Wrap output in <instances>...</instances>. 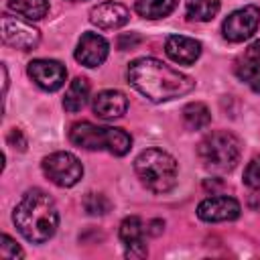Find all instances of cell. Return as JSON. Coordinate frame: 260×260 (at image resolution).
Returning a JSON list of instances; mask_svg holds the SVG:
<instances>
[{"label":"cell","instance_id":"1","mask_svg":"<svg viewBox=\"0 0 260 260\" xmlns=\"http://www.w3.org/2000/svg\"><path fill=\"white\" fill-rule=\"evenodd\" d=\"M128 81L150 102H167L185 95L195 87V81L189 75L152 57L132 61L128 65Z\"/></svg>","mask_w":260,"mask_h":260},{"label":"cell","instance_id":"2","mask_svg":"<svg viewBox=\"0 0 260 260\" xmlns=\"http://www.w3.org/2000/svg\"><path fill=\"white\" fill-rule=\"evenodd\" d=\"M12 221L24 240L32 244H43L57 232L59 211L49 193L41 189H30L16 203Z\"/></svg>","mask_w":260,"mask_h":260},{"label":"cell","instance_id":"3","mask_svg":"<svg viewBox=\"0 0 260 260\" xmlns=\"http://www.w3.org/2000/svg\"><path fill=\"white\" fill-rule=\"evenodd\" d=\"M134 171L152 193H169L177 185V160L160 148L142 150L134 160Z\"/></svg>","mask_w":260,"mask_h":260},{"label":"cell","instance_id":"4","mask_svg":"<svg viewBox=\"0 0 260 260\" xmlns=\"http://www.w3.org/2000/svg\"><path fill=\"white\" fill-rule=\"evenodd\" d=\"M71 144L85 150H108L116 156H122L130 150L132 138L122 128L95 126L91 122H75L69 128Z\"/></svg>","mask_w":260,"mask_h":260},{"label":"cell","instance_id":"5","mask_svg":"<svg viewBox=\"0 0 260 260\" xmlns=\"http://www.w3.org/2000/svg\"><path fill=\"white\" fill-rule=\"evenodd\" d=\"M197 156L207 171L228 173L240 160V140L232 132H211L199 142Z\"/></svg>","mask_w":260,"mask_h":260},{"label":"cell","instance_id":"6","mask_svg":"<svg viewBox=\"0 0 260 260\" xmlns=\"http://www.w3.org/2000/svg\"><path fill=\"white\" fill-rule=\"evenodd\" d=\"M43 173L45 177L55 183L57 187H73L81 175H83V167L79 162V158L71 152H53L49 156L43 158Z\"/></svg>","mask_w":260,"mask_h":260},{"label":"cell","instance_id":"7","mask_svg":"<svg viewBox=\"0 0 260 260\" xmlns=\"http://www.w3.org/2000/svg\"><path fill=\"white\" fill-rule=\"evenodd\" d=\"M260 24V10L254 4H248L244 8L234 10L221 24V32L223 39H228L230 43H242L246 39H250L256 28Z\"/></svg>","mask_w":260,"mask_h":260},{"label":"cell","instance_id":"8","mask_svg":"<svg viewBox=\"0 0 260 260\" xmlns=\"http://www.w3.org/2000/svg\"><path fill=\"white\" fill-rule=\"evenodd\" d=\"M2 41L14 49L30 51L39 45L41 32L32 24H28L16 16L2 14Z\"/></svg>","mask_w":260,"mask_h":260},{"label":"cell","instance_id":"9","mask_svg":"<svg viewBox=\"0 0 260 260\" xmlns=\"http://www.w3.org/2000/svg\"><path fill=\"white\" fill-rule=\"evenodd\" d=\"M30 79L45 91H57L67 77V69L55 59H35L28 63Z\"/></svg>","mask_w":260,"mask_h":260},{"label":"cell","instance_id":"10","mask_svg":"<svg viewBox=\"0 0 260 260\" xmlns=\"http://www.w3.org/2000/svg\"><path fill=\"white\" fill-rule=\"evenodd\" d=\"M197 215L203 221H232L240 215V203L228 195L207 197L199 203Z\"/></svg>","mask_w":260,"mask_h":260},{"label":"cell","instance_id":"11","mask_svg":"<svg viewBox=\"0 0 260 260\" xmlns=\"http://www.w3.org/2000/svg\"><path fill=\"white\" fill-rule=\"evenodd\" d=\"M108 51H110V45L102 35L83 32L75 49V59L85 67H98L106 61Z\"/></svg>","mask_w":260,"mask_h":260},{"label":"cell","instance_id":"12","mask_svg":"<svg viewBox=\"0 0 260 260\" xmlns=\"http://www.w3.org/2000/svg\"><path fill=\"white\" fill-rule=\"evenodd\" d=\"M89 20L102 30H114L130 20V10L120 2H102L91 8Z\"/></svg>","mask_w":260,"mask_h":260},{"label":"cell","instance_id":"13","mask_svg":"<svg viewBox=\"0 0 260 260\" xmlns=\"http://www.w3.org/2000/svg\"><path fill=\"white\" fill-rule=\"evenodd\" d=\"M165 51L167 55L179 63V65H191L199 59L201 55V45L199 41L191 39V37H183V35H171L165 43Z\"/></svg>","mask_w":260,"mask_h":260},{"label":"cell","instance_id":"14","mask_svg":"<svg viewBox=\"0 0 260 260\" xmlns=\"http://www.w3.org/2000/svg\"><path fill=\"white\" fill-rule=\"evenodd\" d=\"M128 110V100L118 89H104L93 98V112L104 120L122 118Z\"/></svg>","mask_w":260,"mask_h":260},{"label":"cell","instance_id":"15","mask_svg":"<svg viewBox=\"0 0 260 260\" xmlns=\"http://www.w3.org/2000/svg\"><path fill=\"white\" fill-rule=\"evenodd\" d=\"M87 98H89V83H87V79H83V77H75L71 83H69V87H67V91H65V98H63V108L67 110V112H79L85 104H87Z\"/></svg>","mask_w":260,"mask_h":260},{"label":"cell","instance_id":"16","mask_svg":"<svg viewBox=\"0 0 260 260\" xmlns=\"http://www.w3.org/2000/svg\"><path fill=\"white\" fill-rule=\"evenodd\" d=\"M183 122L187 128L191 130H201V128H207L209 122H211V112L205 104L201 102H191L183 108Z\"/></svg>","mask_w":260,"mask_h":260},{"label":"cell","instance_id":"17","mask_svg":"<svg viewBox=\"0 0 260 260\" xmlns=\"http://www.w3.org/2000/svg\"><path fill=\"white\" fill-rule=\"evenodd\" d=\"M177 6V0H138L136 2V12L142 18H165L169 16Z\"/></svg>","mask_w":260,"mask_h":260},{"label":"cell","instance_id":"18","mask_svg":"<svg viewBox=\"0 0 260 260\" xmlns=\"http://www.w3.org/2000/svg\"><path fill=\"white\" fill-rule=\"evenodd\" d=\"M185 10L191 20L207 22L219 12V0H187Z\"/></svg>","mask_w":260,"mask_h":260},{"label":"cell","instance_id":"19","mask_svg":"<svg viewBox=\"0 0 260 260\" xmlns=\"http://www.w3.org/2000/svg\"><path fill=\"white\" fill-rule=\"evenodd\" d=\"M8 6L28 20H39L49 12V0H10Z\"/></svg>","mask_w":260,"mask_h":260},{"label":"cell","instance_id":"20","mask_svg":"<svg viewBox=\"0 0 260 260\" xmlns=\"http://www.w3.org/2000/svg\"><path fill=\"white\" fill-rule=\"evenodd\" d=\"M144 223L140 217L136 215H130L126 217L122 223H120V240L124 242V246H132V244H138V242H144Z\"/></svg>","mask_w":260,"mask_h":260},{"label":"cell","instance_id":"21","mask_svg":"<svg viewBox=\"0 0 260 260\" xmlns=\"http://www.w3.org/2000/svg\"><path fill=\"white\" fill-rule=\"evenodd\" d=\"M236 75L248 83L254 91L260 93V61H252L248 57H244L242 61H238L236 65Z\"/></svg>","mask_w":260,"mask_h":260},{"label":"cell","instance_id":"22","mask_svg":"<svg viewBox=\"0 0 260 260\" xmlns=\"http://www.w3.org/2000/svg\"><path fill=\"white\" fill-rule=\"evenodd\" d=\"M83 209L89 213V215H106L110 209H112V203L106 195L102 193H87L83 197Z\"/></svg>","mask_w":260,"mask_h":260},{"label":"cell","instance_id":"23","mask_svg":"<svg viewBox=\"0 0 260 260\" xmlns=\"http://www.w3.org/2000/svg\"><path fill=\"white\" fill-rule=\"evenodd\" d=\"M244 183L252 189V191H258L260 193V156H254L246 171H244Z\"/></svg>","mask_w":260,"mask_h":260},{"label":"cell","instance_id":"24","mask_svg":"<svg viewBox=\"0 0 260 260\" xmlns=\"http://www.w3.org/2000/svg\"><path fill=\"white\" fill-rule=\"evenodd\" d=\"M0 256L6 258V260H14V258H22L24 252L20 250V246L6 234L0 236Z\"/></svg>","mask_w":260,"mask_h":260},{"label":"cell","instance_id":"25","mask_svg":"<svg viewBox=\"0 0 260 260\" xmlns=\"http://www.w3.org/2000/svg\"><path fill=\"white\" fill-rule=\"evenodd\" d=\"M6 142H8V146H12V148H16V150H24V148H26V138H24V134H22L18 128H12V130L6 134Z\"/></svg>","mask_w":260,"mask_h":260},{"label":"cell","instance_id":"26","mask_svg":"<svg viewBox=\"0 0 260 260\" xmlns=\"http://www.w3.org/2000/svg\"><path fill=\"white\" fill-rule=\"evenodd\" d=\"M138 43H140V37H138L136 32L120 35V39H118V49H120V51H128V49H134Z\"/></svg>","mask_w":260,"mask_h":260},{"label":"cell","instance_id":"27","mask_svg":"<svg viewBox=\"0 0 260 260\" xmlns=\"http://www.w3.org/2000/svg\"><path fill=\"white\" fill-rule=\"evenodd\" d=\"M146 254H148V252H146L144 242H138V244L126 246V256H128V258H144Z\"/></svg>","mask_w":260,"mask_h":260},{"label":"cell","instance_id":"28","mask_svg":"<svg viewBox=\"0 0 260 260\" xmlns=\"http://www.w3.org/2000/svg\"><path fill=\"white\" fill-rule=\"evenodd\" d=\"M246 57L252 59V61H260V41H254V43L248 47Z\"/></svg>","mask_w":260,"mask_h":260},{"label":"cell","instance_id":"29","mask_svg":"<svg viewBox=\"0 0 260 260\" xmlns=\"http://www.w3.org/2000/svg\"><path fill=\"white\" fill-rule=\"evenodd\" d=\"M162 228H165V221H162V219H152V221L148 223L146 232H148L150 236H158V234L162 232Z\"/></svg>","mask_w":260,"mask_h":260},{"label":"cell","instance_id":"30","mask_svg":"<svg viewBox=\"0 0 260 260\" xmlns=\"http://www.w3.org/2000/svg\"><path fill=\"white\" fill-rule=\"evenodd\" d=\"M77 2H79V0H77Z\"/></svg>","mask_w":260,"mask_h":260}]
</instances>
